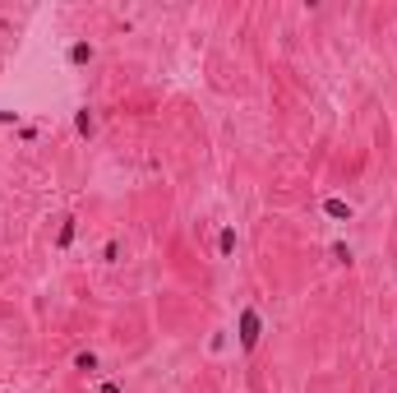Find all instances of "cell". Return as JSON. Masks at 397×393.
Wrapping results in <instances>:
<instances>
[{"label": "cell", "instance_id": "obj_1", "mask_svg": "<svg viewBox=\"0 0 397 393\" xmlns=\"http://www.w3.org/2000/svg\"><path fill=\"white\" fill-rule=\"evenodd\" d=\"M259 334H263V319H259V310H241V347H245V352H254Z\"/></svg>", "mask_w": 397, "mask_h": 393}, {"label": "cell", "instance_id": "obj_2", "mask_svg": "<svg viewBox=\"0 0 397 393\" xmlns=\"http://www.w3.org/2000/svg\"><path fill=\"white\" fill-rule=\"evenodd\" d=\"M69 60H74V65H88V60H93V47H88V42H74V47H69Z\"/></svg>", "mask_w": 397, "mask_h": 393}, {"label": "cell", "instance_id": "obj_3", "mask_svg": "<svg viewBox=\"0 0 397 393\" xmlns=\"http://www.w3.org/2000/svg\"><path fill=\"white\" fill-rule=\"evenodd\" d=\"M323 208H328V217H351V204H347V199H328Z\"/></svg>", "mask_w": 397, "mask_h": 393}, {"label": "cell", "instance_id": "obj_4", "mask_svg": "<svg viewBox=\"0 0 397 393\" xmlns=\"http://www.w3.org/2000/svg\"><path fill=\"white\" fill-rule=\"evenodd\" d=\"M69 241H74V217H65V222H60V236H56V246L65 250Z\"/></svg>", "mask_w": 397, "mask_h": 393}, {"label": "cell", "instance_id": "obj_5", "mask_svg": "<svg viewBox=\"0 0 397 393\" xmlns=\"http://www.w3.org/2000/svg\"><path fill=\"white\" fill-rule=\"evenodd\" d=\"M217 250H222V255H231V250H236V232H231V227L217 236Z\"/></svg>", "mask_w": 397, "mask_h": 393}, {"label": "cell", "instance_id": "obj_6", "mask_svg": "<svg viewBox=\"0 0 397 393\" xmlns=\"http://www.w3.org/2000/svg\"><path fill=\"white\" fill-rule=\"evenodd\" d=\"M74 130H79V135H93V116H88V111H79V116H74Z\"/></svg>", "mask_w": 397, "mask_h": 393}, {"label": "cell", "instance_id": "obj_7", "mask_svg": "<svg viewBox=\"0 0 397 393\" xmlns=\"http://www.w3.org/2000/svg\"><path fill=\"white\" fill-rule=\"evenodd\" d=\"M74 365H79V370H97V356H93V352H79Z\"/></svg>", "mask_w": 397, "mask_h": 393}, {"label": "cell", "instance_id": "obj_8", "mask_svg": "<svg viewBox=\"0 0 397 393\" xmlns=\"http://www.w3.org/2000/svg\"><path fill=\"white\" fill-rule=\"evenodd\" d=\"M0 125H14V111H0Z\"/></svg>", "mask_w": 397, "mask_h": 393}]
</instances>
